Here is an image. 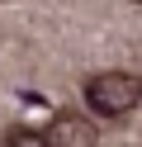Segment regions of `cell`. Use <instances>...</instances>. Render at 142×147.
Returning a JSON list of instances; mask_svg holds the SVG:
<instances>
[{
  "label": "cell",
  "instance_id": "1",
  "mask_svg": "<svg viewBox=\"0 0 142 147\" xmlns=\"http://www.w3.org/2000/svg\"><path fill=\"white\" fill-rule=\"evenodd\" d=\"M137 100H142V81L128 76V71H100V76L85 81V105L104 119H118L128 109H137Z\"/></svg>",
  "mask_w": 142,
  "mask_h": 147
},
{
  "label": "cell",
  "instance_id": "2",
  "mask_svg": "<svg viewBox=\"0 0 142 147\" xmlns=\"http://www.w3.org/2000/svg\"><path fill=\"white\" fill-rule=\"evenodd\" d=\"M47 147H100V138H95V128L85 119H76V114L62 109L52 119V128H47Z\"/></svg>",
  "mask_w": 142,
  "mask_h": 147
},
{
  "label": "cell",
  "instance_id": "3",
  "mask_svg": "<svg viewBox=\"0 0 142 147\" xmlns=\"http://www.w3.org/2000/svg\"><path fill=\"white\" fill-rule=\"evenodd\" d=\"M5 147H47V138L33 133V128H9V133H5Z\"/></svg>",
  "mask_w": 142,
  "mask_h": 147
},
{
  "label": "cell",
  "instance_id": "4",
  "mask_svg": "<svg viewBox=\"0 0 142 147\" xmlns=\"http://www.w3.org/2000/svg\"><path fill=\"white\" fill-rule=\"evenodd\" d=\"M137 5H142V0H137Z\"/></svg>",
  "mask_w": 142,
  "mask_h": 147
}]
</instances>
